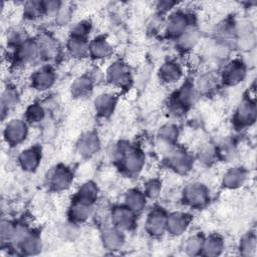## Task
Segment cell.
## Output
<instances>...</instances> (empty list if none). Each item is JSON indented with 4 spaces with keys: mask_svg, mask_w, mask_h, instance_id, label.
Listing matches in <instances>:
<instances>
[{
    "mask_svg": "<svg viewBox=\"0 0 257 257\" xmlns=\"http://www.w3.org/2000/svg\"><path fill=\"white\" fill-rule=\"evenodd\" d=\"M92 89V80L88 77H81L75 80L72 84L71 92L75 97H82L87 95Z\"/></svg>",
    "mask_w": 257,
    "mask_h": 257,
    "instance_id": "24",
    "label": "cell"
},
{
    "mask_svg": "<svg viewBox=\"0 0 257 257\" xmlns=\"http://www.w3.org/2000/svg\"><path fill=\"white\" fill-rule=\"evenodd\" d=\"M212 85H213V79L210 76H205L199 81V88L202 91L210 90V88H212Z\"/></svg>",
    "mask_w": 257,
    "mask_h": 257,
    "instance_id": "42",
    "label": "cell"
},
{
    "mask_svg": "<svg viewBox=\"0 0 257 257\" xmlns=\"http://www.w3.org/2000/svg\"><path fill=\"white\" fill-rule=\"evenodd\" d=\"M43 117H44V112L38 106H32L27 111V119L30 122H33V123L39 122L43 119Z\"/></svg>",
    "mask_w": 257,
    "mask_h": 257,
    "instance_id": "36",
    "label": "cell"
},
{
    "mask_svg": "<svg viewBox=\"0 0 257 257\" xmlns=\"http://www.w3.org/2000/svg\"><path fill=\"white\" fill-rule=\"evenodd\" d=\"M161 77L168 82H174L179 79L181 75L180 68L174 63H166L160 69Z\"/></svg>",
    "mask_w": 257,
    "mask_h": 257,
    "instance_id": "19",
    "label": "cell"
},
{
    "mask_svg": "<svg viewBox=\"0 0 257 257\" xmlns=\"http://www.w3.org/2000/svg\"><path fill=\"white\" fill-rule=\"evenodd\" d=\"M124 163L129 172L136 173L143 166V157L137 151L130 150L125 155Z\"/></svg>",
    "mask_w": 257,
    "mask_h": 257,
    "instance_id": "11",
    "label": "cell"
},
{
    "mask_svg": "<svg viewBox=\"0 0 257 257\" xmlns=\"http://www.w3.org/2000/svg\"><path fill=\"white\" fill-rule=\"evenodd\" d=\"M108 76L110 81L114 83H117L120 85L125 84L129 80V69L125 64L121 62H117L110 67L108 71Z\"/></svg>",
    "mask_w": 257,
    "mask_h": 257,
    "instance_id": "6",
    "label": "cell"
},
{
    "mask_svg": "<svg viewBox=\"0 0 257 257\" xmlns=\"http://www.w3.org/2000/svg\"><path fill=\"white\" fill-rule=\"evenodd\" d=\"M161 190V185L158 181H151L147 186V194L151 198H156Z\"/></svg>",
    "mask_w": 257,
    "mask_h": 257,
    "instance_id": "38",
    "label": "cell"
},
{
    "mask_svg": "<svg viewBox=\"0 0 257 257\" xmlns=\"http://www.w3.org/2000/svg\"><path fill=\"white\" fill-rule=\"evenodd\" d=\"M92 211L91 204L77 201L71 208V215L74 219L83 221L92 215Z\"/></svg>",
    "mask_w": 257,
    "mask_h": 257,
    "instance_id": "22",
    "label": "cell"
},
{
    "mask_svg": "<svg viewBox=\"0 0 257 257\" xmlns=\"http://www.w3.org/2000/svg\"><path fill=\"white\" fill-rule=\"evenodd\" d=\"M116 224L122 229H129L134 223V214L129 208H118L113 213Z\"/></svg>",
    "mask_w": 257,
    "mask_h": 257,
    "instance_id": "8",
    "label": "cell"
},
{
    "mask_svg": "<svg viewBox=\"0 0 257 257\" xmlns=\"http://www.w3.org/2000/svg\"><path fill=\"white\" fill-rule=\"evenodd\" d=\"M68 48L71 54H73L76 57H81L84 56L88 53L89 47L87 42H85L82 38L80 37H75L73 36L69 42H68Z\"/></svg>",
    "mask_w": 257,
    "mask_h": 257,
    "instance_id": "23",
    "label": "cell"
},
{
    "mask_svg": "<svg viewBox=\"0 0 257 257\" xmlns=\"http://www.w3.org/2000/svg\"><path fill=\"white\" fill-rule=\"evenodd\" d=\"M168 32L171 35H181L186 30V19L181 14H176L170 18L168 22Z\"/></svg>",
    "mask_w": 257,
    "mask_h": 257,
    "instance_id": "17",
    "label": "cell"
},
{
    "mask_svg": "<svg viewBox=\"0 0 257 257\" xmlns=\"http://www.w3.org/2000/svg\"><path fill=\"white\" fill-rule=\"evenodd\" d=\"M116 105V99L112 95H102L96 100V109L97 111L103 115H110Z\"/></svg>",
    "mask_w": 257,
    "mask_h": 257,
    "instance_id": "15",
    "label": "cell"
},
{
    "mask_svg": "<svg viewBox=\"0 0 257 257\" xmlns=\"http://www.w3.org/2000/svg\"><path fill=\"white\" fill-rule=\"evenodd\" d=\"M91 51L95 57L103 58L111 54L112 48L104 39H96L91 45Z\"/></svg>",
    "mask_w": 257,
    "mask_h": 257,
    "instance_id": "26",
    "label": "cell"
},
{
    "mask_svg": "<svg viewBox=\"0 0 257 257\" xmlns=\"http://www.w3.org/2000/svg\"><path fill=\"white\" fill-rule=\"evenodd\" d=\"M54 81L53 73L48 69H43L37 72L34 76V87L37 90H46L51 87V84Z\"/></svg>",
    "mask_w": 257,
    "mask_h": 257,
    "instance_id": "16",
    "label": "cell"
},
{
    "mask_svg": "<svg viewBox=\"0 0 257 257\" xmlns=\"http://www.w3.org/2000/svg\"><path fill=\"white\" fill-rule=\"evenodd\" d=\"M197 39H198L197 32L194 29H188L181 34L180 44L184 48H191L192 46L195 45V43L197 42Z\"/></svg>",
    "mask_w": 257,
    "mask_h": 257,
    "instance_id": "28",
    "label": "cell"
},
{
    "mask_svg": "<svg viewBox=\"0 0 257 257\" xmlns=\"http://www.w3.org/2000/svg\"><path fill=\"white\" fill-rule=\"evenodd\" d=\"M26 133V125L20 120H13L6 127L5 137L9 143L18 144L25 139Z\"/></svg>",
    "mask_w": 257,
    "mask_h": 257,
    "instance_id": "1",
    "label": "cell"
},
{
    "mask_svg": "<svg viewBox=\"0 0 257 257\" xmlns=\"http://www.w3.org/2000/svg\"><path fill=\"white\" fill-rule=\"evenodd\" d=\"M194 99V92L191 87L185 85V87L179 92L178 100L183 106H188L193 102Z\"/></svg>",
    "mask_w": 257,
    "mask_h": 257,
    "instance_id": "34",
    "label": "cell"
},
{
    "mask_svg": "<svg viewBox=\"0 0 257 257\" xmlns=\"http://www.w3.org/2000/svg\"><path fill=\"white\" fill-rule=\"evenodd\" d=\"M167 227V218L161 211H154L148 218L147 229L151 234H162Z\"/></svg>",
    "mask_w": 257,
    "mask_h": 257,
    "instance_id": "3",
    "label": "cell"
},
{
    "mask_svg": "<svg viewBox=\"0 0 257 257\" xmlns=\"http://www.w3.org/2000/svg\"><path fill=\"white\" fill-rule=\"evenodd\" d=\"M98 197V188L92 182H88L81 186L78 192V201L92 204Z\"/></svg>",
    "mask_w": 257,
    "mask_h": 257,
    "instance_id": "14",
    "label": "cell"
},
{
    "mask_svg": "<svg viewBox=\"0 0 257 257\" xmlns=\"http://www.w3.org/2000/svg\"><path fill=\"white\" fill-rule=\"evenodd\" d=\"M223 248V242L220 238L212 236L208 238L202 245V249L207 256H216L220 254Z\"/></svg>",
    "mask_w": 257,
    "mask_h": 257,
    "instance_id": "20",
    "label": "cell"
},
{
    "mask_svg": "<svg viewBox=\"0 0 257 257\" xmlns=\"http://www.w3.org/2000/svg\"><path fill=\"white\" fill-rule=\"evenodd\" d=\"M245 75V68L241 63H232L225 71V80L229 84H236L243 79Z\"/></svg>",
    "mask_w": 257,
    "mask_h": 257,
    "instance_id": "12",
    "label": "cell"
},
{
    "mask_svg": "<svg viewBox=\"0 0 257 257\" xmlns=\"http://www.w3.org/2000/svg\"><path fill=\"white\" fill-rule=\"evenodd\" d=\"M215 151L211 147H206L200 152V160L202 162H210L213 160Z\"/></svg>",
    "mask_w": 257,
    "mask_h": 257,
    "instance_id": "40",
    "label": "cell"
},
{
    "mask_svg": "<svg viewBox=\"0 0 257 257\" xmlns=\"http://www.w3.org/2000/svg\"><path fill=\"white\" fill-rule=\"evenodd\" d=\"M171 165L173 166V168L178 171L179 173H184L189 169V158L188 156L182 152V151H178L175 152L172 157H171Z\"/></svg>",
    "mask_w": 257,
    "mask_h": 257,
    "instance_id": "18",
    "label": "cell"
},
{
    "mask_svg": "<svg viewBox=\"0 0 257 257\" xmlns=\"http://www.w3.org/2000/svg\"><path fill=\"white\" fill-rule=\"evenodd\" d=\"M202 245H203V242L200 237L198 236L191 237L190 239H188L186 243V251L190 255H195L202 249Z\"/></svg>",
    "mask_w": 257,
    "mask_h": 257,
    "instance_id": "32",
    "label": "cell"
},
{
    "mask_svg": "<svg viewBox=\"0 0 257 257\" xmlns=\"http://www.w3.org/2000/svg\"><path fill=\"white\" fill-rule=\"evenodd\" d=\"M44 8L48 12H55L59 8V3L57 1H47L44 4Z\"/></svg>",
    "mask_w": 257,
    "mask_h": 257,
    "instance_id": "43",
    "label": "cell"
},
{
    "mask_svg": "<svg viewBox=\"0 0 257 257\" xmlns=\"http://www.w3.org/2000/svg\"><path fill=\"white\" fill-rule=\"evenodd\" d=\"M90 30V26L88 25L87 22H81V23H78L74 26L73 28V34L75 37H80L82 38V36H84L85 34H87Z\"/></svg>",
    "mask_w": 257,
    "mask_h": 257,
    "instance_id": "37",
    "label": "cell"
},
{
    "mask_svg": "<svg viewBox=\"0 0 257 257\" xmlns=\"http://www.w3.org/2000/svg\"><path fill=\"white\" fill-rule=\"evenodd\" d=\"M103 240L106 247L112 250H117L122 247L124 243L123 235L116 229H107L104 231Z\"/></svg>",
    "mask_w": 257,
    "mask_h": 257,
    "instance_id": "9",
    "label": "cell"
},
{
    "mask_svg": "<svg viewBox=\"0 0 257 257\" xmlns=\"http://www.w3.org/2000/svg\"><path fill=\"white\" fill-rule=\"evenodd\" d=\"M160 136L166 142L175 141L178 136L177 128L173 125H166L160 130Z\"/></svg>",
    "mask_w": 257,
    "mask_h": 257,
    "instance_id": "31",
    "label": "cell"
},
{
    "mask_svg": "<svg viewBox=\"0 0 257 257\" xmlns=\"http://www.w3.org/2000/svg\"><path fill=\"white\" fill-rule=\"evenodd\" d=\"M244 178H245V175L243 173V171L238 168H234V169H230L225 174L223 183L226 187L236 188V187L242 185Z\"/></svg>",
    "mask_w": 257,
    "mask_h": 257,
    "instance_id": "13",
    "label": "cell"
},
{
    "mask_svg": "<svg viewBox=\"0 0 257 257\" xmlns=\"http://www.w3.org/2000/svg\"><path fill=\"white\" fill-rule=\"evenodd\" d=\"M126 202L131 210H141L145 206V197L139 191H131L126 197Z\"/></svg>",
    "mask_w": 257,
    "mask_h": 257,
    "instance_id": "27",
    "label": "cell"
},
{
    "mask_svg": "<svg viewBox=\"0 0 257 257\" xmlns=\"http://www.w3.org/2000/svg\"><path fill=\"white\" fill-rule=\"evenodd\" d=\"M40 7H41V4L38 2H29L27 4L26 11L32 17V16L37 15L40 12Z\"/></svg>",
    "mask_w": 257,
    "mask_h": 257,
    "instance_id": "41",
    "label": "cell"
},
{
    "mask_svg": "<svg viewBox=\"0 0 257 257\" xmlns=\"http://www.w3.org/2000/svg\"><path fill=\"white\" fill-rule=\"evenodd\" d=\"M71 181V174L65 168H57L53 172L50 182L54 189L61 190L66 188Z\"/></svg>",
    "mask_w": 257,
    "mask_h": 257,
    "instance_id": "7",
    "label": "cell"
},
{
    "mask_svg": "<svg viewBox=\"0 0 257 257\" xmlns=\"http://www.w3.org/2000/svg\"><path fill=\"white\" fill-rule=\"evenodd\" d=\"M254 43H255L254 37L250 33L243 35V37L240 39V47L245 50L251 49L254 46Z\"/></svg>",
    "mask_w": 257,
    "mask_h": 257,
    "instance_id": "39",
    "label": "cell"
},
{
    "mask_svg": "<svg viewBox=\"0 0 257 257\" xmlns=\"http://www.w3.org/2000/svg\"><path fill=\"white\" fill-rule=\"evenodd\" d=\"M189 224V218L182 213H174L167 219V228L172 234H181Z\"/></svg>",
    "mask_w": 257,
    "mask_h": 257,
    "instance_id": "4",
    "label": "cell"
},
{
    "mask_svg": "<svg viewBox=\"0 0 257 257\" xmlns=\"http://www.w3.org/2000/svg\"><path fill=\"white\" fill-rule=\"evenodd\" d=\"M185 198L191 205L200 206L207 201V191L201 184H190L185 190Z\"/></svg>",
    "mask_w": 257,
    "mask_h": 257,
    "instance_id": "2",
    "label": "cell"
},
{
    "mask_svg": "<svg viewBox=\"0 0 257 257\" xmlns=\"http://www.w3.org/2000/svg\"><path fill=\"white\" fill-rule=\"evenodd\" d=\"M17 100H18V97L15 91L11 89L6 90L2 96V109L4 110L5 108L9 109L13 107L17 103Z\"/></svg>",
    "mask_w": 257,
    "mask_h": 257,
    "instance_id": "33",
    "label": "cell"
},
{
    "mask_svg": "<svg viewBox=\"0 0 257 257\" xmlns=\"http://www.w3.org/2000/svg\"><path fill=\"white\" fill-rule=\"evenodd\" d=\"M38 52V47L32 43V42H26L20 49L19 55L20 57L25 60V61H29L32 60L36 57Z\"/></svg>",
    "mask_w": 257,
    "mask_h": 257,
    "instance_id": "29",
    "label": "cell"
},
{
    "mask_svg": "<svg viewBox=\"0 0 257 257\" xmlns=\"http://www.w3.org/2000/svg\"><path fill=\"white\" fill-rule=\"evenodd\" d=\"M17 229L13 226L12 223L8 221H2L1 228H0V235H1L2 241L13 239L16 234Z\"/></svg>",
    "mask_w": 257,
    "mask_h": 257,
    "instance_id": "30",
    "label": "cell"
},
{
    "mask_svg": "<svg viewBox=\"0 0 257 257\" xmlns=\"http://www.w3.org/2000/svg\"><path fill=\"white\" fill-rule=\"evenodd\" d=\"M99 146L100 142L97 135L90 133L81 138L78 145V150L81 155L88 157L95 154L98 151Z\"/></svg>",
    "mask_w": 257,
    "mask_h": 257,
    "instance_id": "5",
    "label": "cell"
},
{
    "mask_svg": "<svg viewBox=\"0 0 257 257\" xmlns=\"http://www.w3.org/2000/svg\"><path fill=\"white\" fill-rule=\"evenodd\" d=\"M236 118H237L238 122L241 123V124H248L251 121H253L254 118H255V107H254V105H252L248 102L243 103L237 111Z\"/></svg>",
    "mask_w": 257,
    "mask_h": 257,
    "instance_id": "21",
    "label": "cell"
},
{
    "mask_svg": "<svg viewBox=\"0 0 257 257\" xmlns=\"http://www.w3.org/2000/svg\"><path fill=\"white\" fill-rule=\"evenodd\" d=\"M20 163L27 171L34 170L39 164V152L36 149H28L20 155Z\"/></svg>",
    "mask_w": 257,
    "mask_h": 257,
    "instance_id": "10",
    "label": "cell"
},
{
    "mask_svg": "<svg viewBox=\"0 0 257 257\" xmlns=\"http://www.w3.org/2000/svg\"><path fill=\"white\" fill-rule=\"evenodd\" d=\"M21 245L27 254H36L41 250L40 239L35 235L27 234L26 237L22 240Z\"/></svg>",
    "mask_w": 257,
    "mask_h": 257,
    "instance_id": "25",
    "label": "cell"
},
{
    "mask_svg": "<svg viewBox=\"0 0 257 257\" xmlns=\"http://www.w3.org/2000/svg\"><path fill=\"white\" fill-rule=\"evenodd\" d=\"M240 248L244 255H250L255 250V237L253 235L245 236L241 241Z\"/></svg>",
    "mask_w": 257,
    "mask_h": 257,
    "instance_id": "35",
    "label": "cell"
}]
</instances>
